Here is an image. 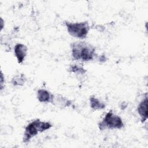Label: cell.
<instances>
[{
    "label": "cell",
    "instance_id": "cell-1",
    "mask_svg": "<svg viewBox=\"0 0 148 148\" xmlns=\"http://www.w3.org/2000/svg\"><path fill=\"white\" fill-rule=\"evenodd\" d=\"M71 56L74 60L87 62L97 56L95 47L86 41H75L71 44Z\"/></svg>",
    "mask_w": 148,
    "mask_h": 148
},
{
    "label": "cell",
    "instance_id": "cell-2",
    "mask_svg": "<svg viewBox=\"0 0 148 148\" xmlns=\"http://www.w3.org/2000/svg\"><path fill=\"white\" fill-rule=\"evenodd\" d=\"M52 124L49 121L35 119L29 123L25 128L23 142L28 143L32 138L36 136L39 132H43L52 127Z\"/></svg>",
    "mask_w": 148,
    "mask_h": 148
},
{
    "label": "cell",
    "instance_id": "cell-3",
    "mask_svg": "<svg viewBox=\"0 0 148 148\" xmlns=\"http://www.w3.org/2000/svg\"><path fill=\"white\" fill-rule=\"evenodd\" d=\"M64 24L67 32L71 36L80 40L86 38L90 29V25L87 21H65Z\"/></svg>",
    "mask_w": 148,
    "mask_h": 148
},
{
    "label": "cell",
    "instance_id": "cell-4",
    "mask_svg": "<svg viewBox=\"0 0 148 148\" xmlns=\"http://www.w3.org/2000/svg\"><path fill=\"white\" fill-rule=\"evenodd\" d=\"M98 128L100 130H120L124 126L122 119L112 110L106 113L102 119L98 123Z\"/></svg>",
    "mask_w": 148,
    "mask_h": 148
},
{
    "label": "cell",
    "instance_id": "cell-5",
    "mask_svg": "<svg viewBox=\"0 0 148 148\" xmlns=\"http://www.w3.org/2000/svg\"><path fill=\"white\" fill-rule=\"evenodd\" d=\"M14 53L18 64H22L28 53V47L23 43H17L14 46Z\"/></svg>",
    "mask_w": 148,
    "mask_h": 148
},
{
    "label": "cell",
    "instance_id": "cell-6",
    "mask_svg": "<svg viewBox=\"0 0 148 148\" xmlns=\"http://www.w3.org/2000/svg\"><path fill=\"white\" fill-rule=\"evenodd\" d=\"M137 112L140 117L142 123H145L147 119V96L146 95L139 103Z\"/></svg>",
    "mask_w": 148,
    "mask_h": 148
},
{
    "label": "cell",
    "instance_id": "cell-7",
    "mask_svg": "<svg viewBox=\"0 0 148 148\" xmlns=\"http://www.w3.org/2000/svg\"><path fill=\"white\" fill-rule=\"evenodd\" d=\"M38 100L42 103H52L54 94L49 91L43 88L39 89L36 92Z\"/></svg>",
    "mask_w": 148,
    "mask_h": 148
},
{
    "label": "cell",
    "instance_id": "cell-8",
    "mask_svg": "<svg viewBox=\"0 0 148 148\" xmlns=\"http://www.w3.org/2000/svg\"><path fill=\"white\" fill-rule=\"evenodd\" d=\"M51 103L60 108H64L70 106L72 105V102L68 98L62 95L54 94V98Z\"/></svg>",
    "mask_w": 148,
    "mask_h": 148
},
{
    "label": "cell",
    "instance_id": "cell-9",
    "mask_svg": "<svg viewBox=\"0 0 148 148\" xmlns=\"http://www.w3.org/2000/svg\"><path fill=\"white\" fill-rule=\"evenodd\" d=\"M90 106L92 110H101L104 109L106 107V104L104 102L101 101L94 95L90 96L89 98Z\"/></svg>",
    "mask_w": 148,
    "mask_h": 148
},
{
    "label": "cell",
    "instance_id": "cell-10",
    "mask_svg": "<svg viewBox=\"0 0 148 148\" xmlns=\"http://www.w3.org/2000/svg\"><path fill=\"white\" fill-rule=\"evenodd\" d=\"M27 81V77L24 73L15 75L11 80L12 84L14 86H23Z\"/></svg>",
    "mask_w": 148,
    "mask_h": 148
},
{
    "label": "cell",
    "instance_id": "cell-11",
    "mask_svg": "<svg viewBox=\"0 0 148 148\" xmlns=\"http://www.w3.org/2000/svg\"><path fill=\"white\" fill-rule=\"evenodd\" d=\"M68 69L69 72L76 75H84L86 72V70L83 68V66L76 64H71Z\"/></svg>",
    "mask_w": 148,
    "mask_h": 148
},
{
    "label": "cell",
    "instance_id": "cell-12",
    "mask_svg": "<svg viewBox=\"0 0 148 148\" xmlns=\"http://www.w3.org/2000/svg\"><path fill=\"white\" fill-rule=\"evenodd\" d=\"M1 81H0L1 85H0V86H1V90L2 91V89L3 88V83H5V79H4L5 77H3V73L2 71L1 72Z\"/></svg>",
    "mask_w": 148,
    "mask_h": 148
},
{
    "label": "cell",
    "instance_id": "cell-13",
    "mask_svg": "<svg viewBox=\"0 0 148 148\" xmlns=\"http://www.w3.org/2000/svg\"><path fill=\"white\" fill-rule=\"evenodd\" d=\"M3 24H4V21L3 18L1 17V31H2V29L3 28Z\"/></svg>",
    "mask_w": 148,
    "mask_h": 148
}]
</instances>
